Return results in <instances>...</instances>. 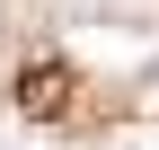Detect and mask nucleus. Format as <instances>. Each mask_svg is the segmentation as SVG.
<instances>
[{
	"instance_id": "f257e3e1",
	"label": "nucleus",
	"mask_w": 159,
	"mask_h": 150,
	"mask_svg": "<svg viewBox=\"0 0 159 150\" xmlns=\"http://www.w3.org/2000/svg\"><path fill=\"white\" fill-rule=\"evenodd\" d=\"M18 106H27L35 124L71 115V71H62V62H27V71H18Z\"/></svg>"
}]
</instances>
